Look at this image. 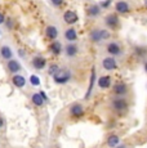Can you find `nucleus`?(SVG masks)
<instances>
[{"label":"nucleus","mask_w":147,"mask_h":148,"mask_svg":"<svg viewBox=\"0 0 147 148\" xmlns=\"http://www.w3.org/2000/svg\"><path fill=\"white\" fill-rule=\"evenodd\" d=\"M53 80H54L56 84L63 85L71 80V72H70L67 68H59L58 72L53 76Z\"/></svg>","instance_id":"obj_1"},{"label":"nucleus","mask_w":147,"mask_h":148,"mask_svg":"<svg viewBox=\"0 0 147 148\" xmlns=\"http://www.w3.org/2000/svg\"><path fill=\"white\" fill-rule=\"evenodd\" d=\"M111 107L115 112H124L128 110V102L124 97H116L111 101Z\"/></svg>","instance_id":"obj_2"},{"label":"nucleus","mask_w":147,"mask_h":148,"mask_svg":"<svg viewBox=\"0 0 147 148\" xmlns=\"http://www.w3.org/2000/svg\"><path fill=\"white\" fill-rule=\"evenodd\" d=\"M84 112H85V111H84V107L81 106L80 103H75L70 107V116H71V117L79 119L84 115Z\"/></svg>","instance_id":"obj_3"},{"label":"nucleus","mask_w":147,"mask_h":148,"mask_svg":"<svg viewBox=\"0 0 147 148\" xmlns=\"http://www.w3.org/2000/svg\"><path fill=\"white\" fill-rule=\"evenodd\" d=\"M102 66L104 70H107V71H114L117 68L116 61H115V58H112V57H106L102 61Z\"/></svg>","instance_id":"obj_4"},{"label":"nucleus","mask_w":147,"mask_h":148,"mask_svg":"<svg viewBox=\"0 0 147 148\" xmlns=\"http://www.w3.org/2000/svg\"><path fill=\"white\" fill-rule=\"evenodd\" d=\"M78 19H79L78 14H76L75 12H72V10H67V12H65V14H63V21L69 25L76 23Z\"/></svg>","instance_id":"obj_5"},{"label":"nucleus","mask_w":147,"mask_h":148,"mask_svg":"<svg viewBox=\"0 0 147 148\" xmlns=\"http://www.w3.org/2000/svg\"><path fill=\"white\" fill-rule=\"evenodd\" d=\"M47 64V59L41 56H36L32 58V66L35 70H43Z\"/></svg>","instance_id":"obj_6"},{"label":"nucleus","mask_w":147,"mask_h":148,"mask_svg":"<svg viewBox=\"0 0 147 148\" xmlns=\"http://www.w3.org/2000/svg\"><path fill=\"white\" fill-rule=\"evenodd\" d=\"M7 68L9 72L12 73H18L19 71H21V63H19L18 61H16V59H10V61H8V64H7Z\"/></svg>","instance_id":"obj_7"},{"label":"nucleus","mask_w":147,"mask_h":148,"mask_svg":"<svg viewBox=\"0 0 147 148\" xmlns=\"http://www.w3.org/2000/svg\"><path fill=\"white\" fill-rule=\"evenodd\" d=\"M12 84L14 85L16 88H18V89H22V88L26 85V79H25V76L16 73V75H13V77H12Z\"/></svg>","instance_id":"obj_8"},{"label":"nucleus","mask_w":147,"mask_h":148,"mask_svg":"<svg viewBox=\"0 0 147 148\" xmlns=\"http://www.w3.org/2000/svg\"><path fill=\"white\" fill-rule=\"evenodd\" d=\"M114 93L117 97H123L128 93V86H126L124 82H117L114 85Z\"/></svg>","instance_id":"obj_9"},{"label":"nucleus","mask_w":147,"mask_h":148,"mask_svg":"<svg viewBox=\"0 0 147 148\" xmlns=\"http://www.w3.org/2000/svg\"><path fill=\"white\" fill-rule=\"evenodd\" d=\"M0 56H1L3 59H7V61L13 59V52H12V49H10V47L3 45V47L0 48Z\"/></svg>","instance_id":"obj_10"},{"label":"nucleus","mask_w":147,"mask_h":148,"mask_svg":"<svg viewBox=\"0 0 147 148\" xmlns=\"http://www.w3.org/2000/svg\"><path fill=\"white\" fill-rule=\"evenodd\" d=\"M104 23L111 28H116L119 25V17L116 14H110V16H107L104 18Z\"/></svg>","instance_id":"obj_11"},{"label":"nucleus","mask_w":147,"mask_h":148,"mask_svg":"<svg viewBox=\"0 0 147 148\" xmlns=\"http://www.w3.org/2000/svg\"><path fill=\"white\" fill-rule=\"evenodd\" d=\"M106 144H107V147H110V148H116L119 144H120V138H119V135H116V134L109 135Z\"/></svg>","instance_id":"obj_12"},{"label":"nucleus","mask_w":147,"mask_h":148,"mask_svg":"<svg viewBox=\"0 0 147 148\" xmlns=\"http://www.w3.org/2000/svg\"><path fill=\"white\" fill-rule=\"evenodd\" d=\"M97 84L101 89H109V88L111 86V77H110V76H101V77L98 79Z\"/></svg>","instance_id":"obj_13"},{"label":"nucleus","mask_w":147,"mask_h":148,"mask_svg":"<svg viewBox=\"0 0 147 148\" xmlns=\"http://www.w3.org/2000/svg\"><path fill=\"white\" fill-rule=\"evenodd\" d=\"M94 82H95V70L92 68V72H90V81H89V86H88V90H87V94H85V99H89V97L93 92Z\"/></svg>","instance_id":"obj_14"},{"label":"nucleus","mask_w":147,"mask_h":148,"mask_svg":"<svg viewBox=\"0 0 147 148\" xmlns=\"http://www.w3.org/2000/svg\"><path fill=\"white\" fill-rule=\"evenodd\" d=\"M45 35H47L48 39L50 40H56V38L58 36V30L56 26H48L45 28Z\"/></svg>","instance_id":"obj_15"},{"label":"nucleus","mask_w":147,"mask_h":148,"mask_svg":"<svg viewBox=\"0 0 147 148\" xmlns=\"http://www.w3.org/2000/svg\"><path fill=\"white\" fill-rule=\"evenodd\" d=\"M31 102H32V104L36 107H43L45 103L44 99L41 98V95L39 94V93H32V94H31Z\"/></svg>","instance_id":"obj_16"},{"label":"nucleus","mask_w":147,"mask_h":148,"mask_svg":"<svg viewBox=\"0 0 147 148\" xmlns=\"http://www.w3.org/2000/svg\"><path fill=\"white\" fill-rule=\"evenodd\" d=\"M116 12L117 13H121V14H124V13H128L129 10H131V7H129V4L126 1H117L116 3Z\"/></svg>","instance_id":"obj_17"},{"label":"nucleus","mask_w":147,"mask_h":148,"mask_svg":"<svg viewBox=\"0 0 147 148\" xmlns=\"http://www.w3.org/2000/svg\"><path fill=\"white\" fill-rule=\"evenodd\" d=\"M107 52H109L111 56H119L121 53V49H120V45L116 44V42H110L107 45Z\"/></svg>","instance_id":"obj_18"},{"label":"nucleus","mask_w":147,"mask_h":148,"mask_svg":"<svg viewBox=\"0 0 147 148\" xmlns=\"http://www.w3.org/2000/svg\"><path fill=\"white\" fill-rule=\"evenodd\" d=\"M65 38H66V40L69 41H75L76 39H78V34H76V30L72 27H70L69 30L65 31Z\"/></svg>","instance_id":"obj_19"},{"label":"nucleus","mask_w":147,"mask_h":148,"mask_svg":"<svg viewBox=\"0 0 147 148\" xmlns=\"http://www.w3.org/2000/svg\"><path fill=\"white\" fill-rule=\"evenodd\" d=\"M89 38H90V40L94 41V42L102 41V30H97V28H95V30H93L92 32H90Z\"/></svg>","instance_id":"obj_20"},{"label":"nucleus","mask_w":147,"mask_h":148,"mask_svg":"<svg viewBox=\"0 0 147 148\" xmlns=\"http://www.w3.org/2000/svg\"><path fill=\"white\" fill-rule=\"evenodd\" d=\"M78 47H76L75 44H69L66 45V49H65V52H66V56L67 57H74L78 54Z\"/></svg>","instance_id":"obj_21"},{"label":"nucleus","mask_w":147,"mask_h":148,"mask_svg":"<svg viewBox=\"0 0 147 148\" xmlns=\"http://www.w3.org/2000/svg\"><path fill=\"white\" fill-rule=\"evenodd\" d=\"M49 49H50V52H52L53 54L58 56V54L61 53V50H62V45H61V42H59V41H54V42H52V44H50Z\"/></svg>","instance_id":"obj_22"},{"label":"nucleus","mask_w":147,"mask_h":148,"mask_svg":"<svg viewBox=\"0 0 147 148\" xmlns=\"http://www.w3.org/2000/svg\"><path fill=\"white\" fill-rule=\"evenodd\" d=\"M101 13V7L100 5H90L88 8V14L90 17H97Z\"/></svg>","instance_id":"obj_23"},{"label":"nucleus","mask_w":147,"mask_h":148,"mask_svg":"<svg viewBox=\"0 0 147 148\" xmlns=\"http://www.w3.org/2000/svg\"><path fill=\"white\" fill-rule=\"evenodd\" d=\"M30 82L32 86H40V79L36 75H31L30 76Z\"/></svg>","instance_id":"obj_24"},{"label":"nucleus","mask_w":147,"mask_h":148,"mask_svg":"<svg viewBox=\"0 0 147 148\" xmlns=\"http://www.w3.org/2000/svg\"><path fill=\"white\" fill-rule=\"evenodd\" d=\"M58 70H59V67H58V64H50V67L48 68V73H49L50 76H54L56 73L58 72Z\"/></svg>","instance_id":"obj_25"},{"label":"nucleus","mask_w":147,"mask_h":148,"mask_svg":"<svg viewBox=\"0 0 147 148\" xmlns=\"http://www.w3.org/2000/svg\"><path fill=\"white\" fill-rule=\"evenodd\" d=\"M5 25H7V27H8V28H13V19L8 17V18L5 19Z\"/></svg>","instance_id":"obj_26"},{"label":"nucleus","mask_w":147,"mask_h":148,"mask_svg":"<svg viewBox=\"0 0 147 148\" xmlns=\"http://www.w3.org/2000/svg\"><path fill=\"white\" fill-rule=\"evenodd\" d=\"M110 38V32L107 30H102V40H106V39Z\"/></svg>","instance_id":"obj_27"},{"label":"nucleus","mask_w":147,"mask_h":148,"mask_svg":"<svg viewBox=\"0 0 147 148\" xmlns=\"http://www.w3.org/2000/svg\"><path fill=\"white\" fill-rule=\"evenodd\" d=\"M50 1H52V4L54 7H59V5L63 4V0H50Z\"/></svg>","instance_id":"obj_28"},{"label":"nucleus","mask_w":147,"mask_h":148,"mask_svg":"<svg viewBox=\"0 0 147 148\" xmlns=\"http://www.w3.org/2000/svg\"><path fill=\"white\" fill-rule=\"evenodd\" d=\"M110 4H111V0H104V1L101 3V7L102 8H109Z\"/></svg>","instance_id":"obj_29"},{"label":"nucleus","mask_w":147,"mask_h":148,"mask_svg":"<svg viewBox=\"0 0 147 148\" xmlns=\"http://www.w3.org/2000/svg\"><path fill=\"white\" fill-rule=\"evenodd\" d=\"M39 94L41 95V98L44 99V102H48V101H49V98H48V95L45 94V92H43V90H40V92H39Z\"/></svg>","instance_id":"obj_30"},{"label":"nucleus","mask_w":147,"mask_h":148,"mask_svg":"<svg viewBox=\"0 0 147 148\" xmlns=\"http://www.w3.org/2000/svg\"><path fill=\"white\" fill-rule=\"evenodd\" d=\"M4 22H5V17H4V14L0 12V25L4 23Z\"/></svg>","instance_id":"obj_31"},{"label":"nucleus","mask_w":147,"mask_h":148,"mask_svg":"<svg viewBox=\"0 0 147 148\" xmlns=\"http://www.w3.org/2000/svg\"><path fill=\"white\" fill-rule=\"evenodd\" d=\"M3 126H4V119H3L1 116H0V129H1Z\"/></svg>","instance_id":"obj_32"},{"label":"nucleus","mask_w":147,"mask_h":148,"mask_svg":"<svg viewBox=\"0 0 147 148\" xmlns=\"http://www.w3.org/2000/svg\"><path fill=\"white\" fill-rule=\"evenodd\" d=\"M116 148H126V146H125V144H119Z\"/></svg>","instance_id":"obj_33"},{"label":"nucleus","mask_w":147,"mask_h":148,"mask_svg":"<svg viewBox=\"0 0 147 148\" xmlns=\"http://www.w3.org/2000/svg\"><path fill=\"white\" fill-rule=\"evenodd\" d=\"M145 70H146V72H147V63L145 64Z\"/></svg>","instance_id":"obj_34"},{"label":"nucleus","mask_w":147,"mask_h":148,"mask_svg":"<svg viewBox=\"0 0 147 148\" xmlns=\"http://www.w3.org/2000/svg\"><path fill=\"white\" fill-rule=\"evenodd\" d=\"M146 5H147V0H146Z\"/></svg>","instance_id":"obj_35"}]
</instances>
